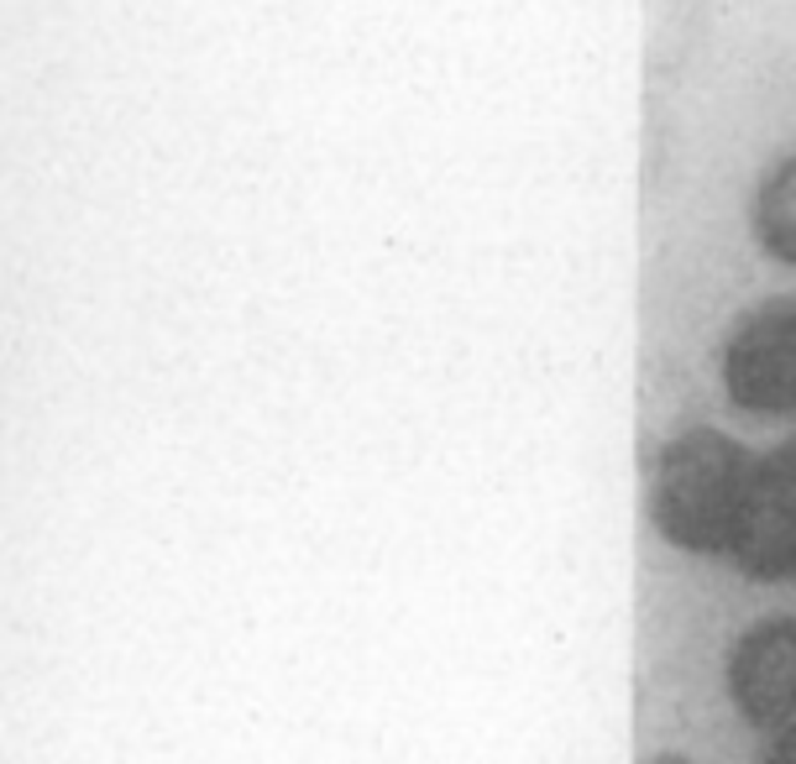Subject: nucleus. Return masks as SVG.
<instances>
[{
  "label": "nucleus",
  "mask_w": 796,
  "mask_h": 764,
  "mask_svg": "<svg viewBox=\"0 0 796 764\" xmlns=\"http://www.w3.org/2000/svg\"><path fill=\"white\" fill-rule=\"evenodd\" d=\"M754 451L713 425L671 435L650 472V524L671 549L724 560L749 493Z\"/></svg>",
  "instance_id": "f257e3e1"
},
{
  "label": "nucleus",
  "mask_w": 796,
  "mask_h": 764,
  "mask_svg": "<svg viewBox=\"0 0 796 764\" xmlns=\"http://www.w3.org/2000/svg\"><path fill=\"white\" fill-rule=\"evenodd\" d=\"M718 378L734 408L754 419H796V293H771L728 325Z\"/></svg>",
  "instance_id": "f03ea898"
},
{
  "label": "nucleus",
  "mask_w": 796,
  "mask_h": 764,
  "mask_svg": "<svg viewBox=\"0 0 796 764\" xmlns=\"http://www.w3.org/2000/svg\"><path fill=\"white\" fill-rule=\"evenodd\" d=\"M724 560L765 587L796 581V435L754 455L745 508Z\"/></svg>",
  "instance_id": "7ed1b4c3"
},
{
  "label": "nucleus",
  "mask_w": 796,
  "mask_h": 764,
  "mask_svg": "<svg viewBox=\"0 0 796 764\" xmlns=\"http://www.w3.org/2000/svg\"><path fill=\"white\" fill-rule=\"evenodd\" d=\"M728 696L754 733H796V613L739 634L728 649Z\"/></svg>",
  "instance_id": "20e7f679"
},
{
  "label": "nucleus",
  "mask_w": 796,
  "mask_h": 764,
  "mask_svg": "<svg viewBox=\"0 0 796 764\" xmlns=\"http://www.w3.org/2000/svg\"><path fill=\"white\" fill-rule=\"evenodd\" d=\"M749 236L781 267H796V152L765 163L749 189Z\"/></svg>",
  "instance_id": "39448f33"
},
{
  "label": "nucleus",
  "mask_w": 796,
  "mask_h": 764,
  "mask_svg": "<svg viewBox=\"0 0 796 764\" xmlns=\"http://www.w3.org/2000/svg\"><path fill=\"white\" fill-rule=\"evenodd\" d=\"M765 764H796V733H781V739H771V749H765Z\"/></svg>",
  "instance_id": "423d86ee"
},
{
  "label": "nucleus",
  "mask_w": 796,
  "mask_h": 764,
  "mask_svg": "<svg viewBox=\"0 0 796 764\" xmlns=\"http://www.w3.org/2000/svg\"><path fill=\"white\" fill-rule=\"evenodd\" d=\"M645 764H697V760H687V754H655V760H645Z\"/></svg>",
  "instance_id": "0eeeda50"
}]
</instances>
